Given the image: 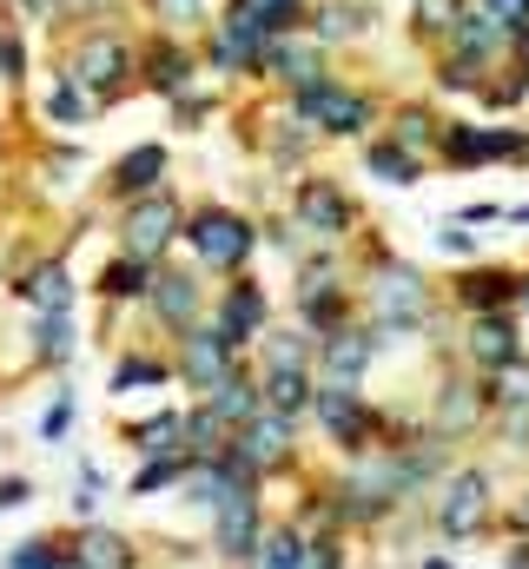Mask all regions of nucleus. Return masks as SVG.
I'll list each match as a JSON object with an SVG mask.
<instances>
[{"mask_svg": "<svg viewBox=\"0 0 529 569\" xmlns=\"http://www.w3.org/2000/svg\"><path fill=\"white\" fill-rule=\"evenodd\" d=\"M523 298H529V279H523Z\"/></svg>", "mask_w": 529, "mask_h": 569, "instance_id": "obj_47", "label": "nucleus"}, {"mask_svg": "<svg viewBox=\"0 0 529 569\" xmlns=\"http://www.w3.org/2000/svg\"><path fill=\"white\" fill-rule=\"evenodd\" d=\"M232 358H239V345H232L219 325H206V331H186V345H179V378H186L192 391H212L226 371H239Z\"/></svg>", "mask_w": 529, "mask_h": 569, "instance_id": "obj_6", "label": "nucleus"}, {"mask_svg": "<svg viewBox=\"0 0 529 569\" xmlns=\"http://www.w3.org/2000/svg\"><path fill=\"white\" fill-rule=\"evenodd\" d=\"M73 563H113V569H127L132 550H127V537H113V530H87V537L73 543Z\"/></svg>", "mask_w": 529, "mask_h": 569, "instance_id": "obj_29", "label": "nucleus"}, {"mask_svg": "<svg viewBox=\"0 0 529 569\" xmlns=\"http://www.w3.org/2000/svg\"><path fill=\"white\" fill-rule=\"evenodd\" d=\"M67 73H73L87 93H120V80L132 73V53L113 40V33H87L80 53L67 60Z\"/></svg>", "mask_w": 529, "mask_h": 569, "instance_id": "obj_7", "label": "nucleus"}, {"mask_svg": "<svg viewBox=\"0 0 529 569\" xmlns=\"http://www.w3.org/2000/svg\"><path fill=\"white\" fill-rule=\"evenodd\" d=\"M20 503H27V477H7L0 483V510H20Z\"/></svg>", "mask_w": 529, "mask_h": 569, "instance_id": "obj_42", "label": "nucleus"}, {"mask_svg": "<svg viewBox=\"0 0 529 569\" xmlns=\"http://www.w3.org/2000/svg\"><path fill=\"white\" fill-rule=\"evenodd\" d=\"M206 405L219 411V425H232V430H239V425H246V418H252V411L264 405V385H252L246 371H226V378H219V385L206 391Z\"/></svg>", "mask_w": 529, "mask_h": 569, "instance_id": "obj_18", "label": "nucleus"}, {"mask_svg": "<svg viewBox=\"0 0 529 569\" xmlns=\"http://www.w3.org/2000/svg\"><path fill=\"white\" fill-rule=\"evenodd\" d=\"M365 166H371V172H385L391 186H410V179H417V152H410V146H397V140H371V146H365Z\"/></svg>", "mask_w": 529, "mask_h": 569, "instance_id": "obj_26", "label": "nucleus"}, {"mask_svg": "<svg viewBox=\"0 0 529 569\" xmlns=\"http://www.w3.org/2000/svg\"><path fill=\"white\" fill-rule=\"evenodd\" d=\"M152 13L172 27H192V20H206V0H152Z\"/></svg>", "mask_w": 529, "mask_h": 569, "instance_id": "obj_37", "label": "nucleus"}, {"mask_svg": "<svg viewBox=\"0 0 529 569\" xmlns=\"http://www.w3.org/2000/svg\"><path fill=\"white\" fill-rule=\"evenodd\" d=\"M298 120H311V127H325V133H338V140H358V133L371 127V100L351 93V87L311 80V87H298Z\"/></svg>", "mask_w": 529, "mask_h": 569, "instance_id": "obj_2", "label": "nucleus"}, {"mask_svg": "<svg viewBox=\"0 0 529 569\" xmlns=\"http://www.w3.org/2000/svg\"><path fill=\"white\" fill-rule=\"evenodd\" d=\"M523 291V279H503V272H470L463 279V305L470 311H497V305H510Z\"/></svg>", "mask_w": 529, "mask_h": 569, "instance_id": "obj_25", "label": "nucleus"}, {"mask_svg": "<svg viewBox=\"0 0 529 569\" xmlns=\"http://www.w3.org/2000/svg\"><path fill=\"white\" fill-rule=\"evenodd\" d=\"M159 179H166V146H132L127 159L113 166V192H120V199L159 192Z\"/></svg>", "mask_w": 529, "mask_h": 569, "instance_id": "obj_17", "label": "nucleus"}, {"mask_svg": "<svg viewBox=\"0 0 529 569\" xmlns=\"http://www.w3.org/2000/svg\"><path fill=\"white\" fill-rule=\"evenodd\" d=\"M259 537H264V517H259V483H252V490H232L212 510V543H219V557L252 563L259 557Z\"/></svg>", "mask_w": 529, "mask_h": 569, "instance_id": "obj_4", "label": "nucleus"}, {"mask_svg": "<svg viewBox=\"0 0 529 569\" xmlns=\"http://www.w3.org/2000/svg\"><path fill=\"white\" fill-rule=\"evenodd\" d=\"M7 563L13 569H47V563H73V550H60V543H20V550H7Z\"/></svg>", "mask_w": 529, "mask_h": 569, "instance_id": "obj_32", "label": "nucleus"}, {"mask_svg": "<svg viewBox=\"0 0 529 569\" xmlns=\"http://www.w3.org/2000/svg\"><path fill=\"white\" fill-rule=\"evenodd\" d=\"M463 351H470V365L497 371V365H510V358H517V325H510L503 311H477V325H470Z\"/></svg>", "mask_w": 529, "mask_h": 569, "instance_id": "obj_15", "label": "nucleus"}, {"mask_svg": "<svg viewBox=\"0 0 529 569\" xmlns=\"http://www.w3.org/2000/svg\"><path fill=\"white\" fill-rule=\"evenodd\" d=\"M232 345H252V338H264V284L239 279L226 298H219V318H212Z\"/></svg>", "mask_w": 529, "mask_h": 569, "instance_id": "obj_12", "label": "nucleus"}, {"mask_svg": "<svg viewBox=\"0 0 529 569\" xmlns=\"http://www.w3.org/2000/svg\"><path fill=\"white\" fill-rule=\"evenodd\" d=\"M146 298H152V311L172 325V331H192V318H199V279L192 272H152V284H146Z\"/></svg>", "mask_w": 529, "mask_h": 569, "instance_id": "obj_13", "label": "nucleus"}, {"mask_svg": "<svg viewBox=\"0 0 529 569\" xmlns=\"http://www.w3.org/2000/svg\"><path fill=\"white\" fill-rule=\"evenodd\" d=\"M483 510H490V477H483V470H457L450 490H443V503H437V523H443L450 537H470V530L483 523Z\"/></svg>", "mask_w": 529, "mask_h": 569, "instance_id": "obj_9", "label": "nucleus"}, {"mask_svg": "<svg viewBox=\"0 0 529 569\" xmlns=\"http://www.w3.org/2000/svg\"><path fill=\"white\" fill-rule=\"evenodd\" d=\"M127 252L139 259H159L172 239H186V219H179V206H172V192H146V199H132L127 206Z\"/></svg>", "mask_w": 529, "mask_h": 569, "instance_id": "obj_3", "label": "nucleus"}, {"mask_svg": "<svg viewBox=\"0 0 529 569\" xmlns=\"http://www.w3.org/2000/svg\"><path fill=\"white\" fill-rule=\"evenodd\" d=\"M259 20H264V33H291L305 13H298V0H259Z\"/></svg>", "mask_w": 529, "mask_h": 569, "instance_id": "obj_35", "label": "nucleus"}, {"mask_svg": "<svg viewBox=\"0 0 529 569\" xmlns=\"http://www.w3.org/2000/svg\"><path fill=\"white\" fill-rule=\"evenodd\" d=\"M146 80H152L159 93H186V80H192V73H186V53H179V47H159V53L146 60Z\"/></svg>", "mask_w": 529, "mask_h": 569, "instance_id": "obj_31", "label": "nucleus"}, {"mask_svg": "<svg viewBox=\"0 0 529 569\" xmlns=\"http://www.w3.org/2000/svg\"><path fill=\"white\" fill-rule=\"evenodd\" d=\"M291 425H298V418H285V411L259 405L246 425L232 430V450H239L246 463H259V470H278V463H291Z\"/></svg>", "mask_w": 529, "mask_h": 569, "instance_id": "obj_5", "label": "nucleus"}, {"mask_svg": "<svg viewBox=\"0 0 529 569\" xmlns=\"http://www.w3.org/2000/svg\"><path fill=\"white\" fill-rule=\"evenodd\" d=\"M33 338H40L33 351H40L47 365H60V358L73 351V325H67V311H40V325H33Z\"/></svg>", "mask_w": 529, "mask_h": 569, "instance_id": "obj_30", "label": "nucleus"}, {"mask_svg": "<svg viewBox=\"0 0 529 569\" xmlns=\"http://www.w3.org/2000/svg\"><path fill=\"white\" fill-rule=\"evenodd\" d=\"M20 298H33L40 311H67V305H73V279H67V266H40L33 279L20 284Z\"/></svg>", "mask_w": 529, "mask_h": 569, "instance_id": "obj_24", "label": "nucleus"}, {"mask_svg": "<svg viewBox=\"0 0 529 569\" xmlns=\"http://www.w3.org/2000/svg\"><path fill=\"white\" fill-rule=\"evenodd\" d=\"M311 398H318L311 371H264V405H271V411L305 418V411H311Z\"/></svg>", "mask_w": 529, "mask_h": 569, "instance_id": "obj_19", "label": "nucleus"}, {"mask_svg": "<svg viewBox=\"0 0 529 569\" xmlns=\"http://www.w3.org/2000/svg\"><path fill=\"white\" fill-rule=\"evenodd\" d=\"M457 13H463V0H417V27H430V33L457 27Z\"/></svg>", "mask_w": 529, "mask_h": 569, "instance_id": "obj_34", "label": "nucleus"}, {"mask_svg": "<svg viewBox=\"0 0 529 569\" xmlns=\"http://www.w3.org/2000/svg\"><path fill=\"white\" fill-rule=\"evenodd\" d=\"M152 284V259H139V252H127V259H113L107 272H100V298L107 305H127V298H139Z\"/></svg>", "mask_w": 529, "mask_h": 569, "instance_id": "obj_20", "label": "nucleus"}, {"mask_svg": "<svg viewBox=\"0 0 529 569\" xmlns=\"http://www.w3.org/2000/svg\"><path fill=\"white\" fill-rule=\"evenodd\" d=\"M0 80H7V87L20 80V40H7V33H0Z\"/></svg>", "mask_w": 529, "mask_h": 569, "instance_id": "obj_41", "label": "nucleus"}, {"mask_svg": "<svg viewBox=\"0 0 529 569\" xmlns=\"http://www.w3.org/2000/svg\"><path fill=\"white\" fill-rule=\"evenodd\" d=\"M510 40H517V53H523V73H529V27H517Z\"/></svg>", "mask_w": 529, "mask_h": 569, "instance_id": "obj_44", "label": "nucleus"}, {"mask_svg": "<svg viewBox=\"0 0 529 569\" xmlns=\"http://www.w3.org/2000/svg\"><path fill=\"white\" fill-rule=\"evenodd\" d=\"M132 443L146 450V457H166V450H186V418L179 411H166V418H152V425L132 430Z\"/></svg>", "mask_w": 529, "mask_h": 569, "instance_id": "obj_28", "label": "nucleus"}, {"mask_svg": "<svg viewBox=\"0 0 529 569\" xmlns=\"http://www.w3.org/2000/svg\"><path fill=\"white\" fill-rule=\"evenodd\" d=\"M67 425H73V405H67V398H60V405H53V411H47V425H40V437H47V443H53V437H67Z\"/></svg>", "mask_w": 529, "mask_h": 569, "instance_id": "obj_40", "label": "nucleus"}, {"mask_svg": "<svg viewBox=\"0 0 529 569\" xmlns=\"http://www.w3.org/2000/svg\"><path fill=\"white\" fill-rule=\"evenodd\" d=\"M60 7H67V0H27V13H40V20H53Z\"/></svg>", "mask_w": 529, "mask_h": 569, "instance_id": "obj_43", "label": "nucleus"}, {"mask_svg": "<svg viewBox=\"0 0 529 569\" xmlns=\"http://www.w3.org/2000/svg\"><path fill=\"white\" fill-rule=\"evenodd\" d=\"M371 351H378V338H371V331H358V325H338V331H325V338H318V365H325V378H331V385H358V378H365V365H371Z\"/></svg>", "mask_w": 529, "mask_h": 569, "instance_id": "obj_8", "label": "nucleus"}, {"mask_svg": "<svg viewBox=\"0 0 529 569\" xmlns=\"http://www.w3.org/2000/svg\"><path fill=\"white\" fill-rule=\"evenodd\" d=\"M152 378H166V365H152V358H132V365H120V391H132V385H152Z\"/></svg>", "mask_w": 529, "mask_h": 569, "instance_id": "obj_38", "label": "nucleus"}, {"mask_svg": "<svg viewBox=\"0 0 529 569\" xmlns=\"http://www.w3.org/2000/svg\"><path fill=\"white\" fill-rule=\"evenodd\" d=\"M298 226H305L311 239H338V232H351V206H345V192H338L331 179H311V186L298 192Z\"/></svg>", "mask_w": 529, "mask_h": 569, "instance_id": "obj_10", "label": "nucleus"}, {"mask_svg": "<svg viewBox=\"0 0 529 569\" xmlns=\"http://www.w3.org/2000/svg\"><path fill=\"white\" fill-rule=\"evenodd\" d=\"M517 517H523V530H529V503H523V510H517Z\"/></svg>", "mask_w": 529, "mask_h": 569, "instance_id": "obj_45", "label": "nucleus"}, {"mask_svg": "<svg viewBox=\"0 0 529 569\" xmlns=\"http://www.w3.org/2000/svg\"><path fill=\"white\" fill-rule=\"evenodd\" d=\"M477 7H483V13H497L510 33H517V27H529V0H477Z\"/></svg>", "mask_w": 529, "mask_h": 569, "instance_id": "obj_39", "label": "nucleus"}, {"mask_svg": "<svg viewBox=\"0 0 529 569\" xmlns=\"http://www.w3.org/2000/svg\"><path fill=\"white\" fill-rule=\"evenodd\" d=\"M252 563L311 569V537H305V530H264V537H259V557H252Z\"/></svg>", "mask_w": 529, "mask_h": 569, "instance_id": "obj_22", "label": "nucleus"}, {"mask_svg": "<svg viewBox=\"0 0 529 569\" xmlns=\"http://www.w3.org/2000/svg\"><path fill=\"white\" fill-rule=\"evenodd\" d=\"M259 345H264V371H305L311 351H318L311 331H264Z\"/></svg>", "mask_w": 529, "mask_h": 569, "instance_id": "obj_21", "label": "nucleus"}, {"mask_svg": "<svg viewBox=\"0 0 529 569\" xmlns=\"http://www.w3.org/2000/svg\"><path fill=\"white\" fill-rule=\"evenodd\" d=\"M186 246H192V252H199L212 272H239V266L252 259L259 232H252V219H239V212L212 206V212H199V219L186 226Z\"/></svg>", "mask_w": 529, "mask_h": 569, "instance_id": "obj_1", "label": "nucleus"}, {"mask_svg": "<svg viewBox=\"0 0 529 569\" xmlns=\"http://www.w3.org/2000/svg\"><path fill=\"white\" fill-rule=\"evenodd\" d=\"M517 219H523V226H529V206H523V212H517Z\"/></svg>", "mask_w": 529, "mask_h": 569, "instance_id": "obj_46", "label": "nucleus"}, {"mask_svg": "<svg viewBox=\"0 0 529 569\" xmlns=\"http://www.w3.org/2000/svg\"><path fill=\"white\" fill-rule=\"evenodd\" d=\"M264 73H278L285 87H311V80L325 73V60H318L311 40H298V33H271V47H264Z\"/></svg>", "mask_w": 529, "mask_h": 569, "instance_id": "obj_14", "label": "nucleus"}, {"mask_svg": "<svg viewBox=\"0 0 529 569\" xmlns=\"http://www.w3.org/2000/svg\"><path fill=\"white\" fill-rule=\"evenodd\" d=\"M503 40H510V27H503L497 13H483V7L457 13V27H450V47H457L463 60H490V53H497Z\"/></svg>", "mask_w": 529, "mask_h": 569, "instance_id": "obj_16", "label": "nucleus"}, {"mask_svg": "<svg viewBox=\"0 0 529 569\" xmlns=\"http://www.w3.org/2000/svg\"><path fill=\"white\" fill-rule=\"evenodd\" d=\"M477 73H483V60H463V53H450V60H443V87H450V93H470V87H477Z\"/></svg>", "mask_w": 529, "mask_h": 569, "instance_id": "obj_36", "label": "nucleus"}, {"mask_svg": "<svg viewBox=\"0 0 529 569\" xmlns=\"http://www.w3.org/2000/svg\"><path fill=\"white\" fill-rule=\"evenodd\" d=\"M437 133H443V127H437L430 113H417V107H410V113L397 120V146H410V152H417V146H430Z\"/></svg>", "mask_w": 529, "mask_h": 569, "instance_id": "obj_33", "label": "nucleus"}, {"mask_svg": "<svg viewBox=\"0 0 529 569\" xmlns=\"http://www.w3.org/2000/svg\"><path fill=\"white\" fill-rule=\"evenodd\" d=\"M490 398L503 411H529V358H510V365L490 371Z\"/></svg>", "mask_w": 529, "mask_h": 569, "instance_id": "obj_27", "label": "nucleus"}, {"mask_svg": "<svg viewBox=\"0 0 529 569\" xmlns=\"http://www.w3.org/2000/svg\"><path fill=\"white\" fill-rule=\"evenodd\" d=\"M523 133H490V127H443V159L450 166H477V159H517Z\"/></svg>", "mask_w": 529, "mask_h": 569, "instance_id": "obj_11", "label": "nucleus"}, {"mask_svg": "<svg viewBox=\"0 0 529 569\" xmlns=\"http://www.w3.org/2000/svg\"><path fill=\"white\" fill-rule=\"evenodd\" d=\"M378 298H385V318H391V325H410V318L423 311V284L410 279L403 266H391V272H385V284H378Z\"/></svg>", "mask_w": 529, "mask_h": 569, "instance_id": "obj_23", "label": "nucleus"}]
</instances>
